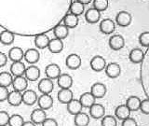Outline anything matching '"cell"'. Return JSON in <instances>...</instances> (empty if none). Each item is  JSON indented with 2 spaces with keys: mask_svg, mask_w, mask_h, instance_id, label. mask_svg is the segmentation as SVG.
I'll use <instances>...</instances> for the list:
<instances>
[{
  "mask_svg": "<svg viewBox=\"0 0 149 126\" xmlns=\"http://www.w3.org/2000/svg\"><path fill=\"white\" fill-rule=\"evenodd\" d=\"M57 82L61 89H70L73 86V78L68 74H61Z\"/></svg>",
  "mask_w": 149,
  "mask_h": 126,
  "instance_id": "obj_21",
  "label": "cell"
},
{
  "mask_svg": "<svg viewBox=\"0 0 149 126\" xmlns=\"http://www.w3.org/2000/svg\"><path fill=\"white\" fill-rule=\"evenodd\" d=\"M140 110H141L143 114H149V99H143L141 101V106H140Z\"/></svg>",
  "mask_w": 149,
  "mask_h": 126,
  "instance_id": "obj_41",
  "label": "cell"
},
{
  "mask_svg": "<svg viewBox=\"0 0 149 126\" xmlns=\"http://www.w3.org/2000/svg\"><path fill=\"white\" fill-rule=\"evenodd\" d=\"M92 3H93V8L100 12L106 10L109 5L108 0H94Z\"/></svg>",
  "mask_w": 149,
  "mask_h": 126,
  "instance_id": "obj_36",
  "label": "cell"
},
{
  "mask_svg": "<svg viewBox=\"0 0 149 126\" xmlns=\"http://www.w3.org/2000/svg\"><path fill=\"white\" fill-rule=\"evenodd\" d=\"M22 126H36V124H35L33 121H24Z\"/></svg>",
  "mask_w": 149,
  "mask_h": 126,
  "instance_id": "obj_46",
  "label": "cell"
},
{
  "mask_svg": "<svg viewBox=\"0 0 149 126\" xmlns=\"http://www.w3.org/2000/svg\"><path fill=\"white\" fill-rule=\"evenodd\" d=\"M81 105L83 107H87V108H91V107L96 103V98L91 94V92H84L80 95L79 98Z\"/></svg>",
  "mask_w": 149,
  "mask_h": 126,
  "instance_id": "obj_17",
  "label": "cell"
},
{
  "mask_svg": "<svg viewBox=\"0 0 149 126\" xmlns=\"http://www.w3.org/2000/svg\"><path fill=\"white\" fill-rule=\"evenodd\" d=\"M41 125L42 126H58V123H57V120L52 118H47Z\"/></svg>",
  "mask_w": 149,
  "mask_h": 126,
  "instance_id": "obj_44",
  "label": "cell"
},
{
  "mask_svg": "<svg viewBox=\"0 0 149 126\" xmlns=\"http://www.w3.org/2000/svg\"><path fill=\"white\" fill-rule=\"evenodd\" d=\"M74 99V94L71 89H61L58 92V100L63 104H68Z\"/></svg>",
  "mask_w": 149,
  "mask_h": 126,
  "instance_id": "obj_19",
  "label": "cell"
},
{
  "mask_svg": "<svg viewBox=\"0 0 149 126\" xmlns=\"http://www.w3.org/2000/svg\"><path fill=\"white\" fill-rule=\"evenodd\" d=\"M49 41H50V38L45 34L37 35L35 37V45L37 49H40V50L48 48L49 44Z\"/></svg>",
  "mask_w": 149,
  "mask_h": 126,
  "instance_id": "obj_25",
  "label": "cell"
},
{
  "mask_svg": "<svg viewBox=\"0 0 149 126\" xmlns=\"http://www.w3.org/2000/svg\"><path fill=\"white\" fill-rule=\"evenodd\" d=\"M132 14L128 11H119L118 13V15L116 17V23L121 26V27H127L129 26L130 23H132Z\"/></svg>",
  "mask_w": 149,
  "mask_h": 126,
  "instance_id": "obj_2",
  "label": "cell"
},
{
  "mask_svg": "<svg viewBox=\"0 0 149 126\" xmlns=\"http://www.w3.org/2000/svg\"><path fill=\"white\" fill-rule=\"evenodd\" d=\"M24 77L28 81H36L40 77V69L36 66L35 64H32L30 66L26 67Z\"/></svg>",
  "mask_w": 149,
  "mask_h": 126,
  "instance_id": "obj_10",
  "label": "cell"
},
{
  "mask_svg": "<svg viewBox=\"0 0 149 126\" xmlns=\"http://www.w3.org/2000/svg\"><path fill=\"white\" fill-rule=\"evenodd\" d=\"M129 58L130 60V62L133 64H141L143 61L144 53L141 49L135 48V49L132 50V51L130 52Z\"/></svg>",
  "mask_w": 149,
  "mask_h": 126,
  "instance_id": "obj_26",
  "label": "cell"
},
{
  "mask_svg": "<svg viewBox=\"0 0 149 126\" xmlns=\"http://www.w3.org/2000/svg\"><path fill=\"white\" fill-rule=\"evenodd\" d=\"M90 114L93 119H102L105 114V107L101 104H95L90 108Z\"/></svg>",
  "mask_w": 149,
  "mask_h": 126,
  "instance_id": "obj_22",
  "label": "cell"
},
{
  "mask_svg": "<svg viewBox=\"0 0 149 126\" xmlns=\"http://www.w3.org/2000/svg\"><path fill=\"white\" fill-rule=\"evenodd\" d=\"M139 43L143 47H149V32H143L140 35Z\"/></svg>",
  "mask_w": 149,
  "mask_h": 126,
  "instance_id": "obj_40",
  "label": "cell"
},
{
  "mask_svg": "<svg viewBox=\"0 0 149 126\" xmlns=\"http://www.w3.org/2000/svg\"><path fill=\"white\" fill-rule=\"evenodd\" d=\"M82 108H83V106L81 105L80 101H79V99L78 100L73 99L67 104V111L71 115H74V116H76L78 113L82 112Z\"/></svg>",
  "mask_w": 149,
  "mask_h": 126,
  "instance_id": "obj_24",
  "label": "cell"
},
{
  "mask_svg": "<svg viewBox=\"0 0 149 126\" xmlns=\"http://www.w3.org/2000/svg\"><path fill=\"white\" fill-rule=\"evenodd\" d=\"M101 18V12L98 11L94 8L88 9L85 13V19L88 23H96L99 22Z\"/></svg>",
  "mask_w": 149,
  "mask_h": 126,
  "instance_id": "obj_27",
  "label": "cell"
},
{
  "mask_svg": "<svg viewBox=\"0 0 149 126\" xmlns=\"http://www.w3.org/2000/svg\"><path fill=\"white\" fill-rule=\"evenodd\" d=\"M121 126H138V125H137L136 120L130 117V118L126 119V120H124L122 121V124H121Z\"/></svg>",
  "mask_w": 149,
  "mask_h": 126,
  "instance_id": "obj_43",
  "label": "cell"
},
{
  "mask_svg": "<svg viewBox=\"0 0 149 126\" xmlns=\"http://www.w3.org/2000/svg\"><path fill=\"white\" fill-rule=\"evenodd\" d=\"M141 99L138 96H130L127 101H126V106H127L130 111H137L140 110V106H141Z\"/></svg>",
  "mask_w": 149,
  "mask_h": 126,
  "instance_id": "obj_33",
  "label": "cell"
},
{
  "mask_svg": "<svg viewBox=\"0 0 149 126\" xmlns=\"http://www.w3.org/2000/svg\"><path fill=\"white\" fill-rule=\"evenodd\" d=\"M108 44L112 50H119L125 46V39L121 35H114L109 38Z\"/></svg>",
  "mask_w": 149,
  "mask_h": 126,
  "instance_id": "obj_6",
  "label": "cell"
},
{
  "mask_svg": "<svg viewBox=\"0 0 149 126\" xmlns=\"http://www.w3.org/2000/svg\"><path fill=\"white\" fill-rule=\"evenodd\" d=\"M102 126H116L118 121L114 116L107 115L102 118Z\"/></svg>",
  "mask_w": 149,
  "mask_h": 126,
  "instance_id": "obj_38",
  "label": "cell"
},
{
  "mask_svg": "<svg viewBox=\"0 0 149 126\" xmlns=\"http://www.w3.org/2000/svg\"><path fill=\"white\" fill-rule=\"evenodd\" d=\"M74 124L76 126H88L90 124V116H88L85 112H80L77 115L74 116Z\"/></svg>",
  "mask_w": 149,
  "mask_h": 126,
  "instance_id": "obj_32",
  "label": "cell"
},
{
  "mask_svg": "<svg viewBox=\"0 0 149 126\" xmlns=\"http://www.w3.org/2000/svg\"><path fill=\"white\" fill-rule=\"evenodd\" d=\"M8 104L13 106H19L22 104V92H17V91H12L9 92V94L8 97Z\"/></svg>",
  "mask_w": 149,
  "mask_h": 126,
  "instance_id": "obj_18",
  "label": "cell"
},
{
  "mask_svg": "<svg viewBox=\"0 0 149 126\" xmlns=\"http://www.w3.org/2000/svg\"><path fill=\"white\" fill-rule=\"evenodd\" d=\"M65 64H66V66L71 69V70H76L78 69L81 66L82 64V60L80 58V56L76 53H71L69 54L66 57V61H65Z\"/></svg>",
  "mask_w": 149,
  "mask_h": 126,
  "instance_id": "obj_3",
  "label": "cell"
},
{
  "mask_svg": "<svg viewBox=\"0 0 149 126\" xmlns=\"http://www.w3.org/2000/svg\"><path fill=\"white\" fill-rule=\"evenodd\" d=\"M53 33H54L55 38L63 40L64 38H66L69 35V28L65 26L63 23V24H58L54 27Z\"/></svg>",
  "mask_w": 149,
  "mask_h": 126,
  "instance_id": "obj_23",
  "label": "cell"
},
{
  "mask_svg": "<svg viewBox=\"0 0 149 126\" xmlns=\"http://www.w3.org/2000/svg\"><path fill=\"white\" fill-rule=\"evenodd\" d=\"M12 86H13L14 91L20 92H23L24 91L27 90L28 80H27L26 78L24 76L15 77V78H14V79H13Z\"/></svg>",
  "mask_w": 149,
  "mask_h": 126,
  "instance_id": "obj_8",
  "label": "cell"
},
{
  "mask_svg": "<svg viewBox=\"0 0 149 126\" xmlns=\"http://www.w3.org/2000/svg\"><path fill=\"white\" fill-rule=\"evenodd\" d=\"M24 58V51L20 47H13L8 51V59H10L12 62H22V60Z\"/></svg>",
  "mask_w": 149,
  "mask_h": 126,
  "instance_id": "obj_16",
  "label": "cell"
},
{
  "mask_svg": "<svg viewBox=\"0 0 149 126\" xmlns=\"http://www.w3.org/2000/svg\"><path fill=\"white\" fill-rule=\"evenodd\" d=\"M8 62V56L7 54H5L4 52L0 51V67H3L6 65Z\"/></svg>",
  "mask_w": 149,
  "mask_h": 126,
  "instance_id": "obj_45",
  "label": "cell"
},
{
  "mask_svg": "<svg viewBox=\"0 0 149 126\" xmlns=\"http://www.w3.org/2000/svg\"><path fill=\"white\" fill-rule=\"evenodd\" d=\"M45 73L47 78L53 80V79H57L61 76L62 71H61V68L57 64H49L46 66Z\"/></svg>",
  "mask_w": 149,
  "mask_h": 126,
  "instance_id": "obj_5",
  "label": "cell"
},
{
  "mask_svg": "<svg viewBox=\"0 0 149 126\" xmlns=\"http://www.w3.org/2000/svg\"><path fill=\"white\" fill-rule=\"evenodd\" d=\"M84 8H85V6L81 3V1L76 0V1L70 2L69 9H70V13L71 14H74V15H76L77 17L80 16L84 12Z\"/></svg>",
  "mask_w": 149,
  "mask_h": 126,
  "instance_id": "obj_30",
  "label": "cell"
},
{
  "mask_svg": "<svg viewBox=\"0 0 149 126\" xmlns=\"http://www.w3.org/2000/svg\"><path fill=\"white\" fill-rule=\"evenodd\" d=\"M40 58V53L37 50V49H29L26 51H24V59L28 64H35L39 61Z\"/></svg>",
  "mask_w": 149,
  "mask_h": 126,
  "instance_id": "obj_14",
  "label": "cell"
},
{
  "mask_svg": "<svg viewBox=\"0 0 149 126\" xmlns=\"http://www.w3.org/2000/svg\"><path fill=\"white\" fill-rule=\"evenodd\" d=\"M48 49L51 53H60L63 50V40L54 37V38L50 39Z\"/></svg>",
  "mask_w": 149,
  "mask_h": 126,
  "instance_id": "obj_29",
  "label": "cell"
},
{
  "mask_svg": "<svg viewBox=\"0 0 149 126\" xmlns=\"http://www.w3.org/2000/svg\"><path fill=\"white\" fill-rule=\"evenodd\" d=\"M79 22V19L77 16L74 15V14H71V13H68L66 15L64 16L63 18V24L68 27L69 29L70 28H74L77 27V24Z\"/></svg>",
  "mask_w": 149,
  "mask_h": 126,
  "instance_id": "obj_34",
  "label": "cell"
},
{
  "mask_svg": "<svg viewBox=\"0 0 149 126\" xmlns=\"http://www.w3.org/2000/svg\"><path fill=\"white\" fill-rule=\"evenodd\" d=\"M54 89V83L52 79H49L48 78H42L38 83V91L42 94H50V92Z\"/></svg>",
  "mask_w": 149,
  "mask_h": 126,
  "instance_id": "obj_4",
  "label": "cell"
},
{
  "mask_svg": "<svg viewBox=\"0 0 149 126\" xmlns=\"http://www.w3.org/2000/svg\"><path fill=\"white\" fill-rule=\"evenodd\" d=\"M23 123H24L23 117L19 114H14L10 116V119L8 121L9 126H22Z\"/></svg>",
  "mask_w": 149,
  "mask_h": 126,
  "instance_id": "obj_37",
  "label": "cell"
},
{
  "mask_svg": "<svg viewBox=\"0 0 149 126\" xmlns=\"http://www.w3.org/2000/svg\"><path fill=\"white\" fill-rule=\"evenodd\" d=\"M105 74L110 78H118L121 74V67L118 63H110L105 67Z\"/></svg>",
  "mask_w": 149,
  "mask_h": 126,
  "instance_id": "obj_9",
  "label": "cell"
},
{
  "mask_svg": "<svg viewBox=\"0 0 149 126\" xmlns=\"http://www.w3.org/2000/svg\"><path fill=\"white\" fill-rule=\"evenodd\" d=\"M130 112L132 111L130 110V108L126 105H120L116 108L115 115L118 119H119L121 120H124L126 119L130 118Z\"/></svg>",
  "mask_w": 149,
  "mask_h": 126,
  "instance_id": "obj_28",
  "label": "cell"
},
{
  "mask_svg": "<svg viewBox=\"0 0 149 126\" xmlns=\"http://www.w3.org/2000/svg\"><path fill=\"white\" fill-rule=\"evenodd\" d=\"M37 104L39 106V108L43 110H49L53 106V98L50 94H41L38 97Z\"/></svg>",
  "mask_w": 149,
  "mask_h": 126,
  "instance_id": "obj_7",
  "label": "cell"
},
{
  "mask_svg": "<svg viewBox=\"0 0 149 126\" xmlns=\"http://www.w3.org/2000/svg\"><path fill=\"white\" fill-rule=\"evenodd\" d=\"M116 29L115 22L111 19H104L100 23V30L105 35L112 34Z\"/></svg>",
  "mask_w": 149,
  "mask_h": 126,
  "instance_id": "obj_15",
  "label": "cell"
},
{
  "mask_svg": "<svg viewBox=\"0 0 149 126\" xmlns=\"http://www.w3.org/2000/svg\"><path fill=\"white\" fill-rule=\"evenodd\" d=\"M25 70L26 67L22 62H14L10 66V73L14 78L24 76Z\"/></svg>",
  "mask_w": 149,
  "mask_h": 126,
  "instance_id": "obj_20",
  "label": "cell"
},
{
  "mask_svg": "<svg viewBox=\"0 0 149 126\" xmlns=\"http://www.w3.org/2000/svg\"><path fill=\"white\" fill-rule=\"evenodd\" d=\"M38 100L36 92L33 90H26L22 92V103L26 106H33Z\"/></svg>",
  "mask_w": 149,
  "mask_h": 126,
  "instance_id": "obj_13",
  "label": "cell"
},
{
  "mask_svg": "<svg viewBox=\"0 0 149 126\" xmlns=\"http://www.w3.org/2000/svg\"><path fill=\"white\" fill-rule=\"evenodd\" d=\"M15 36L9 30H4L0 33V43L4 45H10L14 42Z\"/></svg>",
  "mask_w": 149,
  "mask_h": 126,
  "instance_id": "obj_31",
  "label": "cell"
},
{
  "mask_svg": "<svg viewBox=\"0 0 149 126\" xmlns=\"http://www.w3.org/2000/svg\"><path fill=\"white\" fill-rule=\"evenodd\" d=\"M106 65L107 64L105 59L101 55H96L91 60V67L95 72H101L102 70H104Z\"/></svg>",
  "mask_w": 149,
  "mask_h": 126,
  "instance_id": "obj_1",
  "label": "cell"
},
{
  "mask_svg": "<svg viewBox=\"0 0 149 126\" xmlns=\"http://www.w3.org/2000/svg\"><path fill=\"white\" fill-rule=\"evenodd\" d=\"M106 92H107L106 86L104 83H101V82L94 83L91 88V94L94 96L96 99H98V98H102L106 94Z\"/></svg>",
  "mask_w": 149,
  "mask_h": 126,
  "instance_id": "obj_11",
  "label": "cell"
},
{
  "mask_svg": "<svg viewBox=\"0 0 149 126\" xmlns=\"http://www.w3.org/2000/svg\"><path fill=\"white\" fill-rule=\"evenodd\" d=\"M14 77L11 75L10 72H7V71H3L0 73V86L3 87H8L12 85Z\"/></svg>",
  "mask_w": 149,
  "mask_h": 126,
  "instance_id": "obj_35",
  "label": "cell"
},
{
  "mask_svg": "<svg viewBox=\"0 0 149 126\" xmlns=\"http://www.w3.org/2000/svg\"><path fill=\"white\" fill-rule=\"evenodd\" d=\"M9 119H10V116H9V114L7 111H4V110L0 111V126L8 125Z\"/></svg>",
  "mask_w": 149,
  "mask_h": 126,
  "instance_id": "obj_39",
  "label": "cell"
},
{
  "mask_svg": "<svg viewBox=\"0 0 149 126\" xmlns=\"http://www.w3.org/2000/svg\"><path fill=\"white\" fill-rule=\"evenodd\" d=\"M9 94V92L7 87L0 86V102H4L8 100V97Z\"/></svg>",
  "mask_w": 149,
  "mask_h": 126,
  "instance_id": "obj_42",
  "label": "cell"
},
{
  "mask_svg": "<svg viewBox=\"0 0 149 126\" xmlns=\"http://www.w3.org/2000/svg\"><path fill=\"white\" fill-rule=\"evenodd\" d=\"M30 118L31 121H33L35 124H42L47 119V113L45 110L41 108H36L32 111Z\"/></svg>",
  "mask_w": 149,
  "mask_h": 126,
  "instance_id": "obj_12",
  "label": "cell"
}]
</instances>
